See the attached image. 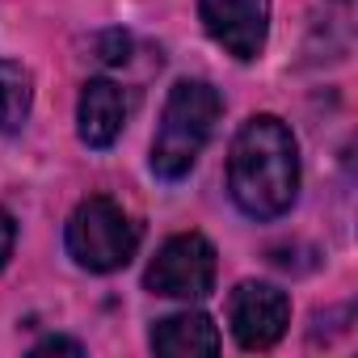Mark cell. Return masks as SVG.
Wrapping results in <instances>:
<instances>
[{
  "instance_id": "11",
  "label": "cell",
  "mask_w": 358,
  "mask_h": 358,
  "mask_svg": "<svg viewBox=\"0 0 358 358\" xmlns=\"http://www.w3.org/2000/svg\"><path fill=\"white\" fill-rule=\"evenodd\" d=\"M127 51H131V38H127V34H106V38H101V59H106V64H122Z\"/></svg>"
},
{
  "instance_id": "4",
  "label": "cell",
  "mask_w": 358,
  "mask_h": 358,
  "mask_svg": "<svg viewBox=\"0 0 358 358\" xmlns=\"http://www.w3.org/2000/svg\"><path fill=\"white\" fill-rule=\"evenodd\" d=\"M152 295H169V299H203L215 287V249L207 236L186 232L160 245V253L152 257L148 274H143Z\"/></svg>"
},
{
  "instance_id": "8",
  "label": "cell",
  "mask_w": 358,
  "mask_h": 358,
  "mask_svg": "<svg viewBox=\"0 0 358 358\" xmlns=\"http://www.w3.org/2000/svg\"><path fill=\"white\" fill-rule=\"evenodd\" d=\"M152 350L164 358H211L220 354V329L203 312H177V316L156 320Z\"/></svg>"
},
{
  "instance_id": "10",
  "label": "cell",
  "mask_w": 358,
  "mask_h": 358,
  "mask_svg": "<svg viewBox=\"0 0 358 358\" xmlns=\"http://www.w3.org/2000/svg\"><path fill=\"white\" fill-rule=\"evenodd\" d=\"M43 354H72V358H80L85 345L80 341H68V337H47V341L34 345V358H43Z\"/></svg>"
},
{
  "instance_id": "5",
  "label": "cell",
  "mask_w": 358,
  "mask_h": 358,
  "mask_svg": "<svg viewBox=\"0 0 358 358\" xmlns=\"http://www.w3.org/2000/svg\"><path fill=\"white\" fill-rule=\"evenodd\" d=\"M228 324L245 350H270L291 324V303L270 282H241L228 299Z\"/></svg>"
},
{
  "instance_id": "1",
  "label": "cell",
  "mask_w": 358,
  "mask_h": 358,
  "mask_svg": "<svg viewBox=\"0 0 358 358\" xmlns=\"http://www.w3.org/2000/svg\"><path fill=\"white\" fill-rule=\"evenodd\" d=\"M228 190L249 220H278L299 194V148L282 118H249L228 156Z\"/></svg>"
},
{
  "instance_id": "6",
  "label": "cell",
  "mask_w": 358,
  "mask_h": 358,
  "mask_svg": "<svg viewBox=\"0 0 358 358\" xmlns=\"http://www.w3.org/2000/svg\"><path fill=\"white\" fill-rule=\"evenodd\" d=\"M207 34L236 59H257L270 34V0H199Z\"/></svg>"
},
{
  "instance_id": "12",
  "label": "cell",
  "mask_w": 358,
  "mask_h": 358,
  "mask_svg": "<svg viewBox=\"0 0 358 358\" xmlns=\"http://www.w3.org/2000/svg\"><path fill=\"white\" fill-rule=\"evenodd\" d=\"M13 241H17V224H13L9 211H0V270H5V262L13 253Z\"/></svg>"
},
{
  "instance_id": "2",
  "label": "cell",
  "mask_w": 358,
  "mask_h": 358,
  "mask_svg": "<svg viewBox=\"0 0 358 358\" xmlns=\"http://www.w3.org/2000/svg\"><path fill=\"white\" fill-rule=\"evenodd\" d=\"M220 110L224 101L207 80H177L152 139V173L164 177V182H182L199 164L207 139L215 135Z\"/></svg>"
},
{
  "instance_id": "9",
  "label": "cell",
  "mask_w": 358,
  "mask_h": 358,
  "mask_svg": "<svg viewBox=\"0 0 358 358\" xmlns=\"http://www.w3.org/2000/svg\"><path fill=\"white\" fill-rule=\"evenodd\" d=\"M34 101V80L22 64L0 59V135H13L26 127Z\"/></svg>"
},
{
  "instance_id": "3",
  "label": "cell",
  "mask_w": 358,
  "mask_h": 358,
  "mask_svg": "<svg viewBox=\"0 0 358 358\" xmlns=\"http://www.w3.org/2000/svg\"><path fill=\"white\" fill-rule=\"evenodd\" d=\"M139 249V228L114 199H85L68 220V253L80 270L110 274L122 270Z\"/></svg>"
},
{
  "instance_id": "7",
  "label": "cell",
  "mask_w": 358,
  "mask_h": 358,
  "mask_svg": "<svg viewBox=\"0 0 358 358\" xmlns=\"http://www.w3.org/2000/svg\"><path fill=\"white\" fill-rule=\"evenodd\" d=\"M122 118H127V101H122V89L114 80H89L80 89L76 131L89 148H110L122 131Z\"/></svg>"
}]
</instances>
